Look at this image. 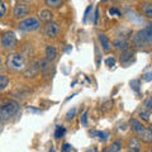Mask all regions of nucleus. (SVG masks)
Wrapping results in <instances>:
<instances>
[{
	"label": "nucleus",
	"instance_id": "obj_1",
	"mask_svg": "<svg viewBox=\"0 0 152 152\" xmlns=\"http://www.w3.org/2000/svg\"><path fill=\"white\" fill-rule=\"evenodd\" d=\"M5 66L10 71H20L26 69V57L19 52H10L5 58Z\"/></svg>",
	"mask_w": 152,
	"mask_h": 152
},
{
	"label": "nucleus",
	"instance_id": "obj_2",
	"mask_svg": "<svg viewBox=\"0 0 152 152\" xmlns=\"http://www.w3.org/2000/svg\"><path fill=\"white\" fill-rule=\"evenodd\" d=\"M19 110V104L15 100H7L0 105V122H8Z\"/></svg>",
	"mask_w": 152,
	"mask_h": 152
},
{
	"label": "nucleus",
	"instance_id": "obj_3",
	"mask_svg": "<svg viewBox=\"0 0 152 152\" xmlns=\"http://www.w3.org/2000/svg\"><path fill=\"white\" fill-rule=\"evenodd\" d=\"M41 28V20L38 17H27L18 23V29L20 32H36Z\"/></svg>",
	"mask_w": 152,
	"mask_h": 152
},
{
	"label": "nucleus",
	"instance_id": "obj_4",
	"mask_svg": "<svg viewBox=\"0 0 152 152\" xmlns=\"http://www.w3.org/2000/svg\"><path fill=\"white\" fill-rule=\"evenodd\" d=\"M17 43H18V38L13 31H4L0 34V45H1L4 50L10 51L13 48H15Z\"/></svg>",
	"mask_w": 152,
	"mask_h": 152
},
{
	"label": "nucleus",
	"instance_id": "obj_5",
	"mask_svg": "<svg viewBox=\"0 0 152 152\" xmlns=\"http://www.w3.org/2000/svg\"><path fill=\"white\" fill-rule=\"evenodd\" d=\"M31 13V5L27 3H18L13 8V17L15 19H24Z\"/></svg>",
	"mask_w": 152,
	"mask_h": 152
},
{
	"label": "nucleus",
	"instance_id": "obj_6",
	"mask_svg": "<svg viewBox=\"0 0 152 152\" xmlns=\"http://www.w3.org/2000/svg\"><path fill=\"white\" fill-rule=\"evenodd\" d=\"M61 32V28H60V24L56 22H48L46 23V26L43 28V34L47 37V38H56L57 36L60 34Z\"/></svg>",
	"mask_w": 152,
	"mask_h": 152
},
{
	"label": "nucleus",
	"instance_id": "obj_7",
	"mask_svg": "<svg viewBox=\"0 0 152 152\" xmlns=\"http://www.w3.org/2000/svg\"><path fill=\"white\" fill-rule=\"evenodd\" d=\"M142 37V41H143V45L145 47L148 46V45H152V22L147 23L145 26V28L138 31Z\"/></svg>",
	"mask_w": 152,
	"mask_h": 152
},
{
	"label": "nucleus",
	"instance_id": "obj_8",
	"mask_svg": "<svg viewBox=\"0 0 152 152\" xmlns=\"http://www.w3.org/2000/svg\"><path fill=\"white\" fill-rule=\"evenodd\" d=\"M138 12L141 17L147 19H152V1L150 0H143L138 4Z\"/></svg>",
	"mask_w": 152,
	"mask_h": 152
},
{
	"label": "nucleus",
	"instance_id": "obj_9",
	"mask_svg": "<svg viewBox=\"0 0 152 152\" xmlns=\"http://www.w3.org/2000/svg\"><path fill=\"white\" fill-rule=\"evenodd\" d=\"M127 150L129 152H141L142 146H141L140 140L137 137H131L127 141Z\"/></svg>",
	"mask_w": 152,
	"mask_h": 152
},
{
	"label": "nucleus",
	"instance_id": "obj_10",
	"mask_svg": "<svg viewBox=\"0 0 152 152\" xmlns=\"http://www.w3.org/2000/svg\"><path fill=\"white\" fill-rule=\"evenodd\" d=\"M98 41H99V45L102 46V50L104 52H110L112 50V42L110 39L104 34V33H99L98 34Z\"/></svg>",
	"mask_w": 152,
	"mask_h": 152
},
{
	"label": "nucleus",
	"instance_id": "obj_11",
	"mask_svg": "<svg viewBox=\"0 0 152 152\" xmlns=\"http://www.w3.org/2000/svg\"><path fill=\"white\" fill-rule=\"evenodd\" d=\"M133 56H134V52L131 51L129 48L126 50V51H122V53H121V56H119V61H121V64H122V65H124L126 67H127V66L132 62Z\"/></svg>",
	"mask_w": 152,
	"mask_h": 152
},
{
	"label": "nucleus",
	"instance_id": "obj_12",
	"mask_svg": "<svg viewBox=\"0 0 152 152\" xmlns=\"http://www.w3.org/2000/svg\"><path fill=\"white\" fill-rule=\"evenodd\" d=\"M45 55H46V60L52 62V61H55L57 58V56H58V51L55 46L52 45H47L46 46V50H45Z\"/></svg>",
	"mask_w": 152,
	"mask_h": 152
},
{
	"label": "nucleus",
	"instance_id": "obj_13",
	"mask_svg": "<svg viewBox=\"0 0 152 152\" xmlns=\"http://www.w3.org/2000/svg\"><path fill=\"white\" fill-rule=\"evenodd\" d=\"M129 128L132 132H134L136 134H140V133L145 129V126L142 124V122L137 118H131L129 119Z\"/></svg>",
	"mask_w": 152,
	"mask_h": 152
},
{
	"label": "nucleus",
	"instance_id": "obj_14",
	"mask_svg": "<svg viewBox=\"0 0 152 152\" xmlns=\"http://www.w3.org/2000/svg\"><path fill=\"white\" fill-rule=\"evenodd\" d=\"M112 47H114V48L118 51H126L129 48V43H128L124 38H115V39L112 42Z\"/></svg>",
	"mask_w": 152,
	"mask_h": 152
},
{
	"label": "nucleus",
	"instance_id": "obj_15",
	"mask_svg": "<svg viewBox=\"0 0 152 152\" xmlns=\"http://www.w3.org/2000/svg\"><path fill=\"white\" fill-rule=\"evenodd\" d=\"M138 137H140V141H142L143 143H151L152 142V128L145 127V129L140 133Z\"/></svg>",
	"mask_w": 152,
	"mask_h": 152
},
{
	"label": "nucleus",
	"instance_id": "obj_16",
	"mask_svg": "<svg viewBox=\"0 0 152 152\" xmlns=\"http://www.w3.org/2000/svg\"><path fill=\"white\" fill-rule=\"evenodd\" d=\"M38 19L41 22H45V23H48V22H52L53 20V13H52L51 9H42L38 14Z\"/></svg>",
	"mask_w": 152,
	"mask_h": 152
},
{
	"label": "nucleus",
	"instance_id": "obj_17",
	"mask_svg": "<svg viewBox=\"0 0 152 152\" xmlns=\"http://www.w3.org/2000/svg\"><path fill=\"white\" fill-rule=\"evenodd\" d=\"M64 4L65 0H45V5L47 7V9H51V10L62 8Z\"/></svg>",
	"mask_w": 152,
	"mask_h": 152
},
{
	"label": "nucleus",
	"instance_id": "obj_18",
	"mask_svg": "<svg viewBox=\"0 0 152 152\" xmlns=\"http://www.w3.org/2000/svg\"><path fill=\"white\" fill-rule=\"evenodd\" d=\"M137 115H138L140 121L143 122H150V117H151V112H148L145 108H141L138 112H137Z\"/></svg>",
	"mask_w": 152,
	"mask_h": 152
},
{
	"label": "nucleus",
	"instance_id": "obj_19",
	"mask_svg": "<svg viewBox=\"0 0 152 152\" xmlns=\"http://www.w3.org/2000/svg\"><path fill=\"white\" fill-rule=\"evenodd\" d=\"M91 136L94 137H96V138L99 141H102V142H105L108 138H109V133L108 132H100V131H93L91 133H90Z\"/></svg>",
	"mask_w": 152,
	"mask_h": 152
},
{
	"label": "nucleus",
	"instance_id": "obj_20",
	"mask_svg": "<svg viewBox=\"0 0 152 152\" xmlns=\"http://www.w3.org/2000/svg\"><path fill=\"white\" fill-rule=\"evenodd\" d=\"M9 81H10V80H9V76L0 74V91H4V90L8 88Z\"/></svg>",
	"mask_w": 152,
	"mask_h": 152
},
{
	"label": "nucleus",
	"instance_id": "obj_21",
	"mask_svg": "<svg viewBox=\"0 0 152 152\" xmlns=\"http://www.w3.org/2000/svg\"><path fill=\"white\" fill-rule=\"evenodd\" d=\"M121 147H122V142L121 141H114V142H112V145L109 146L108 152H119Z\"/></svg>",
	"mask_w": 152,
	"mask_h": 152
},
{
	"label": "nucleus",
	"instance_id": "obj_22",
	"mask_svg": "<svg viewBox=\"0 0 152 152\" xmlns=\"http://www.w3.org/2000/svg\"><path fill=\"white\" fill-rule=\"evenodd\" d=\"M65 133H66V129H65L64 126H57L56 127V129H55V137H56L57 140L61 138V137H64Z\"/></svg>",
	"mask_w": 152,
	"mask_h": 152
},
{
	"label": "nucleus",
	"instance_id": "obj_23",
	"mask_svg": "<svg viewBox=\"0 0 152 152\" xmlns=\"http://www.w3.org/2000/svg\"><path fill=\"white\" fill-rule=\"evenodd\" d=\"M143 108L147 109L148 112H152V95H150V96H147L143 102Z\"/></svg>",
	"mask_w": 152,
	"mask_h": 152
},
{
	"label": "nucleus",
	"instance_id": "obj_24",
	"mask_svg": "<svg viewBox=\"0 0 152 152\" xmlns=\"http://www.w3.org/2000/svg\"><path fill=\"white\" fill-rule=\"evenodd\" d=\"M91 15H93V5H89V7L86 8V10H85V13H84L83 22H84V23H86V22H88V18H89V17H91ZM91 19H93V17H91Z\"/></svg>",
	"mask_w": 152,
	"mask_h": 152
},
{
	"label": "nucleus",
	"instance_id": "obj_25",
	"mask_svg": "<svg viewBox=\"0 0 152 152\" xmlns=\"http://www.w3.org/2000/svg\"><path fill=\"white\" fill-rule=\"evenodd\" d=\"M8 12V8H7V4L3 1V0H0V19H3L5 17V14Z\"/></svg>",
	"mask_w": 152,
	"mask_h": 152
},
{
	"label": "nucleus",
	"instance_id": "obj_26",
	"mask_svg": "<svg viewBox=\"0 0 152 152\" xmlns=\"http://www.w3.org/2000/svg\"><path fill=\"white\" fill-rule=\"evenodd\" d=\"M76 112H77V109L76 108H72V109H70V110L66 113V121H69V122H71L75 118V115H76Z\"/></svg>",
	"mask_w": 152,
	"mask_h": 152
},
{
	"label": "nucleus",
	"instance_id": "obj_27",
	"mask_svg": "<svg viewBox=\"0 0 152 152\" xmlns=\"http://www.w3.org/2000/svg\"><path fill=\"white\" fill-rule=\"evenodd\" d=\"M105 65L108 67H112V66L115 65V58H114V57H109V58L105 60Z\"/></svg>",
	"mask_w": 152,
	"mask_h": 152
},
{
	"label": "nucleus",
	"instance_id": "obj_28",
	"mask_svg": "<svg viewBox=\"0 0 152 152\" xmlns=\"http://www.w3.org/2000/svg\"><path fill=\"white\" fill-rule=\"evenodd\" d=\"M80 122H81L83 126H88V112H85L81 115V121H80Z\"/></svg>",
	"mask_w": 152,
	"mask_h": 152
},
{
	"label": "nucleus",
	"instance_id": "obj_29",
	"mask_svg": "<svg viewBox=\"0 0 152 152\" xmlns=\"http://www.w3.org/2000/svg\"><path fill=\"white\" fill-rule=\"evenodd\" d=\"M109 14H112V15H115V17H119L121 15V12L115 8H110L109 9Z\"/></svg>",
	"mask_w": 152,
	"mask_h": 152
},
{
	"label": "nucleus",
	"instance_id": "obj_30",
	"mask_svg": "<svg viewBox=\"0 0 152 152\" xmlns=\"http://www.w3.org/2000/svg\"><path fill=\"white\" fill-rule=\"evenodd\" d=\"M98 19H99V8L95 9V13H94V18H93V22L95 24H98Z\"/></svg>",
	"mask_w": 152,
	"mask_h": 152
},
{
	"label": "nucleus",
	"instance_id": "obj_31",
	"mask_svg": "<svg viewBox=\"0 0 152 152\" xmlns=\"http://www.w3.org/2000/svg\"><path fill=\"white\" fill-rule=\"evenodd\" d=\"M143 80H145V81H151V80H152V71L143 75Z\"/></svg>",
	"mask_w": 152,
	"mask_h": 152
},
{
	"label": "nucleus",
	"instance_id": "obj_32",
	"mask_svg": "<svg viewBox=\"0 0 152 152\" xmlns=\"http://www.w3.org/2000/svg\"><path fill=\"white\" fill-rule=\"evenodd\" d=\"M138 84H140L138 80H134V81H131V86L137 91V90H138Z\"/></svg>",
	"mask_w": 152,
	"mask_h": 152
},
{
	"label": "nucleus",
	"instance_id": "obj_33",
	"mask_svg": "<svg viewBox=\"0 0 152 152\" xmlns=\"http://www.w3.org/2000/svg\"><path fill=\"white\" fill-rule=\"evenodd\" d=\"M71 150H72V147H71L69 143H65L64 147H62V151H64V152H69V151H71Z\"/></svg>",
	"mask_w": 152,
	"mask_h": 152
},
{
	"label": "nucleus",
	"instance_id": "obj_34",
	"mask_svg": "<svg viewBox=\"0 0 152 152\" xmlns=\"http://www.w3.org/2000/svg\"><path fill=\"white\" fill-rule=\"evenodd\" d=\"M86 152H98V150L95 148V147H91V148H89Z\"/></svg>",
	"mask_w": 152,
	"mask_h": 152
},
{
	"label": "nucleus",
	"instance_id": "obj_35",
	"mask_svg": "<svg viewBox=\"0 0 152 152\" xmlns=\"http://www.w3.org/2000/svg\"><path fill=\"white\" fill-rule=\"evenodd\" d=\"M50 152H55V150H53V148H52V150H51V151H50Z\"/></svg>",
	"mask_w": 152,
	"mask_h": 152
},
{
	"label": "nucleus",
	"instance_id": "obj_36",
	"mask_svg": "<svg viewBox=\"0 0 152 152\" xmlns=\"http://www.w3.org/2000/svg\"><path fill=\"white\" fill-rule=\"evenodd\" d=\"M107 1V0H102V3H105Z\"/></svg>",
	"mask_w": 152,
	"mask_h": 152
},
{
	"label": "nucleus",
	"instance_id": "obj_37",
	"mask_svg": "<svg viewBox=\"0 0 152 152\" xmlns=\"http://www.w3.org/2000/svg\"><path fill=\"white\" fill-rule=\"evenodd\" d=\"M150 152H152V147H151V150H150Z\"/></svg>",
	"mask_w": 152,
	"mask_h": 152
}]
</instances>
